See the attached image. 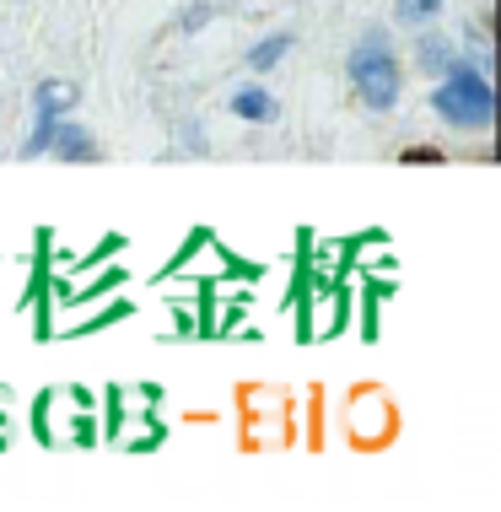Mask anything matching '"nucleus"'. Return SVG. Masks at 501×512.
<instances>
[{"label": "nucleus", "instance_id": "f257e3e1", "mask_svg": "<svg viewBox=\"0 0 501 512\" xmlns=\"http://www.w3.org/2000/svg\"><path fill=\"white\" fill-rule=\"evenodd\" d=\"M431 108H437V119L453 124V130H491V119H496V92H491L485 65H475V60H464V54H458L448 71L437 76Z\"/></svg>", "mask_w": 501, "mask_h": 512}, {"label": "nucleus", "instance_id": "f03ea898", "mask_svg": "<svg viewBox=\"0 0 501 512\" xmlns=\"http://www.w3.org/2000/svg\"><path fill=\"white\" fill-rule=\"evenodd\" d=\"M345 76H351V92H356V98L367 103V108H378V114H388V108L399 103V87H405L399 54H394V44H388V33H378V27H367V33L351 44Z\"/></svg>", "mask_w": 501, "mask_h": 512}, {"label": "nucleus", "instance_id": "7ed1b4c3", "mask_svg": "<svg viewBox=\"0 0 501 512\" xmlns=\"http://www.w3.org/2000/svg\"><path fill=\"white\" fill-rule=\"evenodd\" d=\"M71 108H76V87H71V81H54V76L38 81V92H33V135L22 141V157H44L54 124L71 114Z\"/></svg>", "mask_w": 501, "mask_h": 512}, {"label": "nucleus", "instance_id": "20e7f679", "mask_svg": "<svg viewBox=\"0 0 501 512\" xmlns=\"http://www.w3.org/2000/svg\"><path fill=\"white\" fill-rule=\"evenodd\" d=\"M49 151H54L60 162H97V157H103V151H97V141H92V130H81V124H71V119L54 124Z\"/></svg>", "mask_w": 501, "mask_h": 512}, {"label": "nucleus", "instance_id": "39448f33", "mask_svg": "<svg viewBox=\"0 0 501 512\" xmlns=\"http://www.w3.org/2000/svg\"><path fill=\"white\" fill-rule=\"evenodd\" d=\"M232 114L248 119V124H270L281 108H275V98L264 87H243V92H232Z\"/></svg>", "mask_w": 501, "mask_h": 512}, {"label": "nucleus", "instance_id": "423d86ee", "mask_svg": "<svg viewBox=\"0 0 501 512\" xmlns=\"http://www.w3.org/2000/svg\"><path fill=\"white\" fill-rule=\"evenodd\" d=\"M281 54H291V33L259 38V44L248 49V71H275V65H281Z\"/></svg>", "mask_w": 501, "mask_h": 512}, {"label": "nucleus", "instance_id": "0eeeda50", "mask_svg": "<svg viewBox=\"0 0 501 512\" xmlns=\"http://www.w3.org/2000/svg\"><path fill=\"white\" fill-rule=\"evenodd\" d=\"M415 60H421V71H426V76H442V71H448V65L458 60V54H453V44H448V38H421V49H415Z\"/></svg>", "mask_w": 501, "mask_h": 512}, {"label": "nucleus", "instance_id": "6e6552de", "mask_svg": "<svg viewBox=\"0 0 501 512\" xmlns=\"http://www.w3.org/2000/svg\"><path fill=\"white\" fill-rule=\"evenodd\" d=\"M437 11H442V0H394V22H405V27H426Z\"/></svg>", "mask_w": 501, "mask_h": 512}, {"label": "nucleus", "instance_id": "1a4fd4ad", "mask_svg": "<svg viewBox=\"0 0 501 512\" xmlns=\"http://www.w3.org/2000/svg\"><path fill=\"white\" fill-rule=\"evenodd\" d=\"M399 162H405V168H410V162H448V151H437V146H405V151H399Z\"/></svg>", "mask_w": 501, "mask_h": 512}, {"label": "nucleus", "instance_id": "9d476101", "mask_svg": "<svg viewBox=\"0 0 501 512\" xmlns=\"http://www.w3.org/2000/svg\"><path fill=\"white\" fill-rule=\"evenodd\" d=\"M205 22H211V6H189L184 11V33H200Z\"/></svg>", "mask_w": 501, "mask_h": 512}]
</instances>
